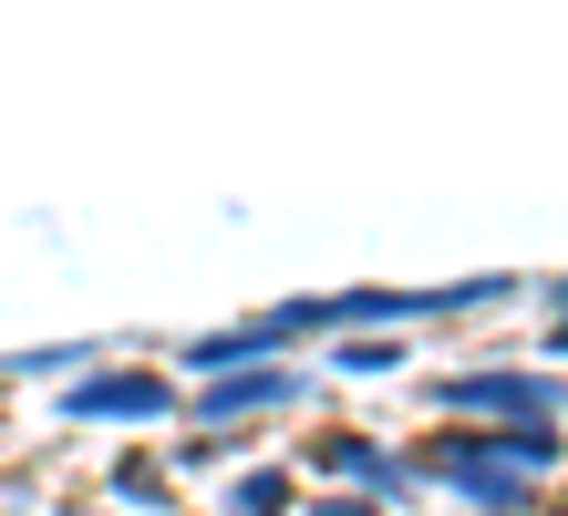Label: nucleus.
<instances>
[{"mask_svg":"<svg viewBox=\"0 0 568 516\" xmlns=\"http://www.w3.org/2000/svg\"><path fill=\"white\" fill-rule=\"evenodd\" d=\"M558 465H568L558 424H434L414 444V475L445 486L455 506H476V516H527Z\"/></svg>","mask_w":568,"mask_h":516,"instance_id":"1","label":"nucleus"},{"mask_svg":"<svg viewBox=\"0 0 568 516\" xmlns=\"http://www.w3.org/2000/svg\"><path fill=\"white\" fill-rule=\"evenodd\" d=\"M424 403L434 413H496V424H558L568 383L558 372H527V362H465V372H434Z\"/></svg>","mask_w":568,"mask_h":516,"instance_id":"2","label":"nucleus"},{"mask_svg":"<svg viewBox=\"0 0 568 516\" xmlns=\"http://www.w3.org/2000/svg\"><path fill=\"white\" fill-rule=\"evenodd\" d=\"M311 403V383H300L290 362H248V372H207V383L186 393V424H207V434H248L258 413H300Z\"/></svg>","mask_w":568,"mask_h":516,"instance_id":"3","label":"nucleus"},{"mask_svg":"<svg viewBox=\"0 0 568 516\" xmlns=\"http://www.w3.org/2000/svg\"><path fill=\"white\" fill-rule=\"evenodd\" d=\"M176 413V372L155 362H114V372H83L62 393V424H165Z\"/></svg>","mask_w":568,"mask_h":516,"instance_id":"4","label":"nucleus"},{"mask_svg":"<svg viewBox=\"0 0 568 516\" xmlns=\"http://www.w3.org/2000/svg\"><path fill=\"white\" fill-rule=\"evenodd\" d=\"M311 465L331 475V486H352V496H383V506H404L414 486H424V475L404 465V455H393V444H373V434H311Z\"/></svg>","mask_w":568,"mask_h":516,"instance_id":"5","label":"nucleus"},{"mask_svg":"<svg viewBox=\"0 0 568 516\" xmlns=\"http://www.w3.org/2000/svg\"><path fill=\"white\" fill-rule=\"evenodd\" d=\"M227 516H300V475L290 465H248L227 486Z\"/></svg>","mask_w":568,"mask_h":516,"instance_id":"6","label":"nucleus"},{"mask_svg":"<svg viewBox=\"0 0 568 516\" xmlns=\"http://www.w3.org/2000/svg\"><path fill=\"white\" fill-rule=\"evenodd\" d=\"M414 362V341H331V372L342 383H383V372H404Z\"/></svg>","mask_w":568,"mask_h":516,"instance_id":"7","label":"nucleus"},{"mask_svg":"<svg viewBox=\"0 0 568 516\" xmlns=\"http://www.w3.org/2000/svg\"><path fill=\"white\" fill-rule=\"evenodd\" d=\"M300 516H393L383 496H352V486H321V496H300Z\"/></svg>","mask_w":568,"mask_h":516,"instance_id":"8","label":"nucleus"},{"mask_svg":"<svg viewBox=\"0 0 568 516\" xmlns=\"http://www.w3.org/2000/svg\"><path fill=\"white\" fill-rule=\"evenodd\" d=\"M155 486H165V475H155L145 455H124V465H114V496H155Z\"/></svg>","mask_w":568,"mask_h":516,"instance_id":"9","label":"nucleus"},{"mask_svg":"<svg viewBox=\"0 0 568 516\" xmlns=\"http://www.w3.org/2000/svg\"><path fill=\"white\" fill-rule=\"evenodd\" d=\"M548 352L568 362V280H558V321H548Z\"/></svg>","mask_w":568,"mask_h":516,"instance_id":"10","label":"nucleus"},{"mask_svg":"<svg viewBox=\"0 0 568 516\" xmlns=\"http://www.w3.org/2000/svg\"><path fill=\"white\" fill-rule=\"evenodd\" d=\"M527 516H568V486H558V496H538V506H527Z\"/></svg>","mask_w":568,"mask_h":516,"instance_id":"11","label":"nucleus"},{"mask_svg":"<svg viewBox=\"0 0 568 516\" xmlns=\"http://www.w3.org/2000/svg\"><path fill=\"white\" fill-rule=\"evenodd\" d=\"M73 516H93V506H73Z\"/></svg>","mask_w":568,"mask_h":516,"instance_id":"12","label":"nucleus"}]
</instances>
